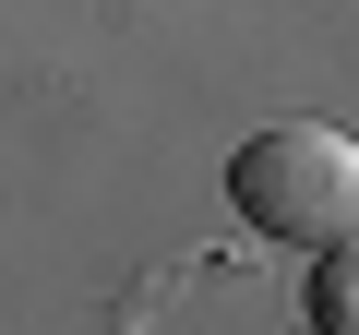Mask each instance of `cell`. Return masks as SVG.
Instances as JSON below:
<instances>
[{
    "mask_svg": "<svg viewBox=\"0 0 359 335\" xmlns=\"http://www.w3.org/2000/svg\"><path fill=\"white\" fill-rule=\"evenodd\" d=\"M228 204H240L252 240L323 252V240L359 228V144H347L335 120H276V132H252V144L228 156Z\"/></svg>",
    "mask_w": 359,
    "mask_h": 335,
    "instance_id": "6da1fadb",
    "label": "cell"
},
{
    "mask_svg": "<svg viewBox=\"0 0 359 335\" xmlns=\"http://www.w3.org/2000/svg\"><path fill=\"white\" fill-rule=\"evenodd\" d=\"M299 323H311V335H359V228L311 252V287H299Z\"/></svg>",
    "mask_w": 359,
    "mask_h": 335,
    "instance_id": "7a4b0ae2",
    "label": "cell"
}]
</instances>
